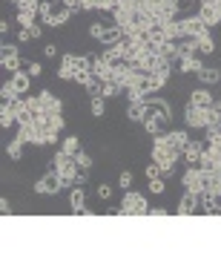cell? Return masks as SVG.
<instances>
[{"label":"cell","mask_w":221,"mask_h":259,"mask_svg":"<svg viewBox=\"0 0 221 259\" xmlns=\"http://www.w3.org/2000/svg\"><path fill=\"white\" fill-rule=\"evenodd\" d=\"M149 158L161 167V173H164V176H173V173H175V161L181 158V153L170 144V136L161 133V136L152 139V156H149Z\"/></svg>","instance_id":"1"},{"label":"cell","mask_w":221,"mask_h":259,"mask_svg":"<svg viewBox=\"0 0 221 259\" xmlns=\"http://www.w3.org/2000/svg\"><path fill=\"white\" fill-rule=\"evenodd\" d=\"M52 167H55L58 173H61V179H64V185L75 187V179H78V173H81V167H78V161H75L72 153H66V150H58L55 158H52Z\"/></svg>","instance_id":"2"},{"label":"cell","mask_w":221,"mask_h":259,"mask_svg":"<svg viewBox=\"0 0 221 259\" xmlns=\"http://www.w3.org/2000/svg\"><path fill=\"white\" fill-rule=\"evenodd\" d=\"M147 213H149L147 196L135 193V190H127V193H124L121 207H118V216H147Z\"/></svg>","instance_id":"3"},{"label":"cell","mask_w":221,"mask_h":259,"mask_svg":"<svg viewBox=\"0 0 221 259\" xmlns=\"http://www.w3.org/2000/svg\"><path fill=\"white\" fill-rule=\"evenodd\" d=\"M18 139H23L26 144H35V147H46V133L37 124V118L26 121V124H18Z\"/></svg>","instance_id":"4"},{"label":"cell","mask_w":221,"mask_h":259,"mask_svg":"<svg viewBox=\"0 0 221 259\" xmlns=\"http://www.w3.org/2000/svg\"><path fill=\"white\" fill-rule=\"evenodd\" d=\"M64 187H66V185H64V179H61V173L52 167L46 176H40V179L35 182V193H37V196H52V193H61Z\"/></svg>","instance_id":"5"},{"label":"cell","mask_w":221,"mask_h":259,"mask_svg":"<svg viewBox=\"0 0 221 259\" xmlns=\"http://www.w3.org/2000/svg\"><path fill=\"white\" fill-rule=\"evenodd\" d=\"M184 124H187V127H193V130H204V127H207V110L198 107V104H193V101H187V107H184Z\"/></svg>","instance_id":"6"},{"label":"cell","mask_w":221,"mask_h":259,"mask_svg":"<svg viewBox=\"0 0 221 259\" xmlns=\"http://www.w3.org/2000/svg\"><path fill=\"white\" fill-rule=\"evenodd\" d=\"M181 185H184V190L204 193V170L201 167H187L184 176H181Z\"/></svg>","instance_id":"7"},{"label":"cell","mask_w":221,"mask_h":259,"mask_svg":"<svg viewBox=\"0 0 221 259\" xmlns=\"http://www.w3.org/2000/svg\"><path fill=\"white\" fill-rule=\"evenodd\" d=\"M147 112L155 115L158 121H164V124L173 121V107H170V101H164V98H147Z\"/></svg>","instance_id":"8"},{"label":"cell","mask_w":221,"mask_h":259,"mask_svg":"<svg viewBox=\"0 0 221 259\" xmlns=\"http://www.w3.org/2000/svg\"><path fill=\"white\" fill-rule=\"evenodd\" d=\"M0 64H3V69H9V72H20V52L15 44H3V49H0Z\"/></svg>","instance_id":"9"},{"label":"cell","mask_w":221,"mask_h":259,"mask_svg":"<svg viewBox=\"0 0 221 259\" xmlns=\"http://www.w3.org/2000/svg\"><path fill=\"white\" fill-rule=\"evenodd\" d=\"M204 32H210V26H207L198 15H190V18L181 20V35L184 37H198V35H204Z\"/></svg>","instance_id":"10"},{"label":"cell","mask_w":221,"mask_h":259,"mask_svg":"<svg viewBox=\"0 0 221 259\" xmlns=\"http://www.w3.org/2000/svg\"><path fill=\"white\" fill-rule=\"evenodd\" d=\"M198 210H201V193L187 190L181 196V202H178V216H190V213H198Z\"/></svg>","instance_id":"11"},{"label":"cell","mask_w":221,"mask_h":259,"mask_svg":"<svg viewBox=\"0 0 221 259\" xmlns=\"http://www.w3.org/2000/svg\"><path fill=\"white\" fill-rule=\"evenodd\" d=\"M92 72L101 78V81H112V75H115V64H109L103 55H95L92 58Z\"/></svg>","instance_id":"12"},{"label":"cell","mask_w":221,"mask_h":259,"mask_svg":"<svg viewBox=\"0 0 221 259\" xmlns=\"http://www.w3.org/2000/svg\"><path fill=\"white\" fill-rule=\"evenodd\" d=\"M204 144L201 141H190V144H187L184 147V153H181V158H184L187 161V167H198V161H201V153H204Z\"/></svg>","instance_id":"13"},{"label":"cell","mask_w":221,"mask_h":259,"mask_svg":"<svg viewBox=\"0 0 221 259\" xmlns=\"http://www.w3.org/2000/svg\"><path fill=\"white\" fill-rule=\"evenodd\" d=\"M112 15H115V26H121V29H129L135 20H138V12H135V9H127V6H118Z\"/></svg>","instance_id":"14"},{"label":"cell","mask_w":221,"mask_h":259,"mask_svg":"<svg viewBox=\"0 0 221 259\" xmlns=\"http://www.w3.org/2000/svg\"><path fill=\"white\" fill-rule=\"evenodd\" d=\"M198 18L212 29V26H218V23H221V12L215 9L212 3H201V6H198Z\"/></svg>","instance_id":"15"},{"label":"cell","mask_w":221,"mask_h":259,"mask_svg":"<svg viewBox=\"0 0 221 259\" xmlns=\"http://www.w3.org/2000/svg\"><path fill=\"white\" fill-rule=\"evenodd\" d=\"M37 98H40V104H43V112H61L64 110V101H61L55 93H49V90H40Z\"/></svg>","instance_id":"16"},{"label":"cell","mask_w":221,"mask_h":259,"mask_svg":"<svg viewBox=\"0 0 221 259\" xmlns=\"http://www.w3.org/2000/svg\"><path fill=\"white\" fill-rule=\"evenodd\" d=\"M201 69H204V61L195 55H187L178 61V72H184V75H198Z\"/></svg>","instance_id":"17"},{"label":"cell","mask_w":221,"mask_h":259,"mask_svg":"<svg viewBox=\"0 0 221 259\" xmlns=\"http://www.w3.org/2000/svg\"><path fill=\"white\" fill-rule=\"evenodd\" d=\"M98 40H101L103 47L121 44V40H124V29H121V26H103V32H101V37H98Z\"/></svg>","instance_id":"18"},{"label":"cell","mask_w":221,"mask_h":259,"mask_svg":"<svg viewBox=\"0 0 221 259\" xmlns=\"http://www.w3.org/2000/svg\"><path fill=\"white\" fill-rule=\"evenodd\" d=\"M9 81H12V87L23 95V93H29V87H32V75H29L26 69H20V72H12Z\"/></svg>","instance_id":"19"},{"label":"cell","mask_w":221,"mask_h":259,"mask_svg":"<svg viewBox=\"0 0 221 259\" xmlns=\"http://www.w3.org/2000/svg\"><path fill=\"white\" fill-rule=\"evenodd\" d=\"M190 101L193 104H198V107H204V110H210L212 104V93L207 90V87H198V90H193V95H190Z\"/></svg>","instance_id":"20"},{"label":"cell","mask_w":221,"mask_h":259,"mask_svg":"<svg viewBox=\"0 0 221 259\" xmlns=\"http://www.w3.org/2000/svg\"><path fill=\"white\" fill-rule=\"evenodd\" d=\"M15 124H18V112H15V107H12V104L3 101V107H0V127L9 130V127H15Z\"/></svg>","instance_id":"21"},{"label":"cell","mask_w":221,"mask_h":259,"mask_svg":"<svg viewBox=\"0 0 221 259\" xmlns=\"http://www.w3.org/2000/svg\"><path fill=\"white\" fill-rule=\"evenodd\" d=\"M181 9V0H161L158 3V20L161 18H175Z\"/></svg>","instance_id":"22"},{"label":"cell","mask_w":221,"mask_h":259,"mask_svg":"<svg viewBox=\"0 0 221 259\" xmlns=\"http://www.w3.org/2000/svg\"><path fill=\"white\" fill-rule=\"evenodd\" d=\"M198 78H201L204 87H215V83L221 81V69L218 66H204L201 72H198Z\"/></svg>","instance_id":"23"},{"label":"cell","mask_w":221,"mask_h":259,"mask_svg":"<svg viewBox=\"0 0 221 259\" xmlns=\"http://www.w3.org/2000/svg\"><path fill=\"white\" fill-rule=\"evenodd\" d=\"M167 136H170V144H173V147L178 150V153H184V147L190 144V136H187L184 130H170Z\"/></svg>","instance_id":"24"},{"label":"cell","mask_w":221,"mask_h":259,"mask_svg":"<svg viewBox=\"0 0 221 259\" xmlns=\"http://www.w3.org/2000/svg\"><path fill=\"white\" fill-rule=\"evenodd\" d=\"M127 118H129V121H135V124H141V121L147 118V101L129 104V110H127Z\"/></svg>","instance_id":"25"},{"label":"cell","mask_w":221,"mask_h":259,"mask_svg":"<svg viewBox=\"0 0 221 259\" xmlns=\"http://www.w3.org/2000/svg\"><path fill=\"white\" fill-rule=\"evenodd\" d=\"M195 44H198V52H201V55H212V52H215V40H212L210 32L198 35V37H195Z\"/></svg>","instance_id":"26"},{"label":"cell","mask_w":221,"mask_h":259,"mask_svg":"<svg viewBox=\"0 0 221 259\" xmlns=\"http://www.w3.org/2000/svg\"><path fill=\"white\" fill-rule=\"evenodd\" d=\"M23 144H26L23 139H12L9 144H6V156H9L12 161H20V158H23Z\"/></svg>","instance_id":"27"},{"label":"cell","mask_w":221,"mask_h":259,"mask_svg":"<svg viewBox=\"0 0 221 259\" xmlns=\"http://www.w3.org/2000/svg\"><path fill=\"white\" fill-rule=\"evenodd\" d=\"M69 204H72V210H75V213H83V204H86L83 187H72V193H69Z\"/></svg>","instance_id":"28"},{"label":"cell","mask_w":221,"mask_h":259,"mask_svg":"<svg viewBox=\"0 0 221 259\" xmlns=\"http://www.w3.org/2000/svg\"><path fill=\"white\" fill-rule=\"evenodd\" d=\"M37 18L43 20V26H52V18H55V12H52V0H40Z\"/></svg>","instance_id":"29"},{"label":"cell","mask_w":221,"mask_h":259,"mask_svg":"<svg viewBox=\"0 0 221 259\" xmlns=\"http://www.w3.org/2000/svg\"><path fill=\"white\" fill-rule=\"evenodd\" d=\"M141 124H144V130H147L149 136H161V130H164V121H158L155 115H149V112H147V118L141 121Z\"/></svg>","instance_id":"30"},{"label":"cell","mask_w":221,"mask_h":259,"mask_svg":"<svg viewBox=\"0 0 221 259\" xmlns=\"http://www.w3.org/2000/svg\"><path fill=\"white\" fill-rule=\"evenodd\" d=\"M0 98H3L6 104H12V101H18V98H23V95L12 87V81H6V83H3V90H0Z\"/></svg>","instance_id":"31"},{"label":"cell","mask_w":221,"mask_h":259,"mask_svg":"<svg viewBox=\"0 0 221 259\" xmlns=\"http://www.w3.org/2000/svg\"><path fill=\"white\" fill-rule=\"evenodd\" d=\"M89 110H92L95 118L106 115V104H103V95H92V101H89Z\"/></svg>","instance_id":"32"},{"label":"cell","mask_w":221,"mask_h":259,"mask_svg":"<svg viewBox=\"0 0 221 259\" xmlns=\"http://www.w3.org/2000/svg\"><path fill=\"white\" fill-rule=\"evenodd\" d=\"M61 150L72 153V156H78V153H81V139H78V136H66L64 144H61Z\"/></svg>","instance_id":"33"},{"label":"cell","mask_w":221,"mask_h":259,"mask_svg":"<svg viewBox=\"0 0 221 259\" xmlns=\"http://www.w3.org/2000/svg\"><path fill=\"white\" fill-rule=\"evenodd\" d=\"M161 0H138V15H158Z\"/></svg>","instance_id":"34"},{"label":"cell","mask_w":221,"mask_h":259,"mask_svg":"<svg viewBox=\"0 0 221 259\" xmlns=\"http://www.w3.org/2000/svg\"><path fill=\"white\" fill-rule=\"evenodd\" d=\"M207 127H221V107L218 104H212L210 110H207Z\"/></svg>","instance_id":"35"},{"label":"cell","mask_w":221,"mask_h":259,"mask_svg":"<svg viewBox=\"0 0 221 259\" xmlns=\"http://www.w3.org/2000/svg\"><path fill=\"white\" fill-rule=\"evenodd\" d=\"M69 18H72V9H66V6H64V9L52 18V29H55V26H66V23H69Z\"/></svg>","instance_id":"36"},{"label":"cell","mask_w":221,"mask_h":259,"mask_svg":"<svg viewBox=\"0 0 221 259\" xmlns=\"http://www.w3.org/2000/svg\"><path fill=\"white\" fill-rule=\"evenodd\" d=\"M121 93H124V90H121L115 81H103V93H101L103 98H115V95H121Z\"/></svg>","instance_id":"37"},{"label":"cell","mask_w":221,"mask_h":259,"mask_svg":"<svg viewBox=\"0 0 221 259\" xmlns=\"http://www.w3.org/2000/svg\"><path fill=\"white\" fill-rule=\"evenodd\" d=\"M164 190H167V182H164L161 176H158V179H149V193H152V196H161Z\"/></svg>","instance_id":"38"},{"label":"cell","mask_w":221,"mask_h":259,"mask_svg":"<svg viewBox=\"0 0 221 259\" xmlns=\"http://www.w3.org/2000/svg\"><path fill=\"white\" fill-rule=\"evenodd\" d=\"M75 161H78V167H81V170H86V173H89V167H92V156H89V153H78V156H75Z\"/></svg>","instance_id":"39"},{"label":"cell","mask_w":221,"mask_h":259,"mask_svg":"<svg viewBox=\"0 0 221 259\" xmlns=\"http://www.w3.org/2000/svg\"><path fill=\"white\" fill-rule=\"evenodd\" d=\"M18 23H20V29H32V26H35V15H29V12H18Z\"/></svg>","instance_id":"40"},{"label":"cell","mask_w":221,"mask_h":259,"mask_svg":"<svg viewBox=\"0 0 221 259\" xmlns=\"http://www.w3.org/2000/svg\"><path fill=\"white\" fill-rule=\"evenodd\" d=\"M95 193H98V199H101V202H109V199H112V187L109 185H98V190H95Z\"/></svg>","instance_id":"41"},{"label":"cell","mask_w":221,"mask_h":259,"mask_svg":"<svg viewBox=\"0 0 221 259\" xmlns=\"http://www.w3.org/2000/svg\"><path fill=\"white\" fill-rule=\"evenodd\" d=\"M132 179H135V176H132L129 170H124V173H121V176H118V185L124 187V190H129V187H132Z\"/></svg>","instance_id":"42"},{"label":"cell","mask_w":221,"mask_h":259,"mask_svg":"<svg viewBox=\"0 0 221 259\" xmlns=\"http://www.w3.org/2000/svg\"><path fill=\"white\" fill-rule=\"evenodd\" d=\"M144 176H147V179H158V176H164V173H161V167H158L155 161H152V164H147V170H144Z\"/></svg>","instance_id":"43"},{"label":"cell","mask_w":221,"mask_h":259,"mask_svg":"<svg viewBox=\"0 0 221 259\" xmlns=\"http://www.w3.org/2000/svg\"><path fill=\"white\" fill-rule=\"evenodd\" d=\"M26 72L32 75V78H40V72H43V66L37 64V61H29V64H26Z\"/></svg>","instance_id":"44"},{"label":"cell","mask_w":221,"mask_h":259,"mask_svg":"<svg viewBox=\"0 0 221 259\" xmlns=\"http://www.w3.org/2000/svg\"><path fill=\"white\" fill-rule=\"evenodd\" d=\"M58 78H61V81H75V72L69 66H61V69H58Z\"/></svg>","instance_id":"45"},{"label":"cell","mask_w":221,"mask_h":259,"mask_svg":"<svg viewBox=\"0 0 221 259\" xmlns=\"http://www.w3.org/2000/svg\"><path fill=\"white\" fill-rule=\"evenodd\" d=\"M66 9H72V12H83V0H61Z\"/></svg>","instance_id":"46"},{"label":"cell","mask_w":221,"mask_h":259,"mask_svg":"<svg viewBox=\"0 0 221 259\" xmlns=\"http://www.w3.org/2000/svg\"><path fill=\"white\" fill-rule=\"evenodd\" d=\"M92 9H103V0H83V12H92Z\"/></svg>","instance_id":"47"},{"label":"cell","mask_w":221,"mask_h":259,"mask_svg":"<svg viewBox=\"0 0 221 259\" xmlns=\"http://www.w3.org/2000/svg\"><path fill=\"white\" fill-rule=\"evenodd\" d=\"M18 40H20V44H29V40H35V37H32V32H29V29H20Z\"/></svg>","instance_id":"48"},{"label":"cell","mask_w":221,"mask_h":259,"mask_svg":"<svg viewBox=\"0 0 221 259\" xmlns=\"http://www.w3.org/2000/svg\"><path fill=\"white\" fill-rule=\"evenodd\" d=\"M58 55V47L55 44H46V47H43V58H55Z\"/></svg>","instance_id":"49"},{"label":"cell","mask_w":221,"mask_h":259,"mask_svg":"<svg viewBox=\"0 0 221 259\" xmlns=\"http://www.w3.org/2000/svg\"><path fill=\"white\" fill-rule=\"evenodd\" d=\"M101 32H103V26H101V23H92V26H89V35H92L95 40L101 37Z\"/></svg>","instance_id":"50"},{"label":"cell","mask_w":221,"mask_h":259,"mask_svg":"<svg viewBox=\"0 0 221 259\" xmlns=\"http://www.w3.org/2000/svg\"><path fill=\"white\" fill-rule=\"evenodd\" d=\"M0 213H3V216H9V213H12V204H9V199H0Z\"/></svg>","instance_id":"51"},{"label":"cell","mask_w":221,"mask_h":259,"mask_svg":"<svg viewBox=\"0 0 221 259\" xmlns=\"http://www.w3.org/2000/svg\"><path fill=\"white\" fill-rule=\"evenodd\" d=\"M83 185H86V170H81L78 179H75V187H83Z\"/></svg>","instance_id":"52"},{"label":"cell","mask_w":221,"mask_h":259,"mask_svg":"<svg viewBox=\"0 0 221 259\" xmlns=\"http://www.w3.org/2000/svg\"><path fill=\"white\" fill-rule=\"evenodd\" d=\"M149 216H167V207H149Z\"/></svg>","instance_id":"53"},{"label":"cell","mask_w":221,"mask_h":259,"mask_svg":"<svg viewBox=\"0 0 221 259\" xmlns=\"http://www.w3.org/2000/svg\"><path fill=\"white\" fill-rule=\"evenodd\" d=\"M29 32H32V37H40V32H43V29H40V26H37V23H35V26L29 29Z\"/></svg>","instance_id":"54"},{"label":"cell","mask_w":221,"mask_h":259,"mask_svg":"<svg viewBox=\"0 0 221 259\" xmlns=\"http://www.w3.org/2000/svg\"><path fill=\"white\" fill-rule=\"evenodd\" d=\"M201 3H215V0H201Z\"/></svg>","instance_id":"55"}]
</instances>
